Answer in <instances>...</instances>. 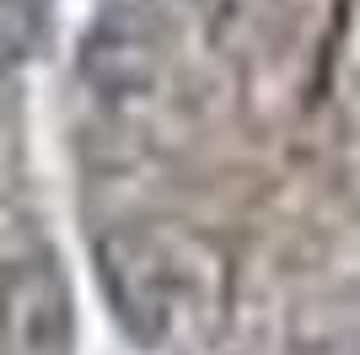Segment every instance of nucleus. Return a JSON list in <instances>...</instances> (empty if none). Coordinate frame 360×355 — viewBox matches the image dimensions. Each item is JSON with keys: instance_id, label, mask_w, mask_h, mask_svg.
I'll use <instances>...</instances> for the list:
<instances>
[{"instance_id": "1", "label": "nucleus", "mask_w": 360, "mask_h": 355, "mask_svg": "<svg viewBox=\"0 0 360 355\" xmlns=\"http://www.w3.org/2000/svg\"><path fill=\"white\" fill-rule=\"evenodd\" d=\"M97 280L119 328L135 344H162L172 328V259L146 232H103L97 237Z\"/></svg>"}, {"instance_id": "2", "label": "nucleus", "mask_w": 360, "mask_h": 355, "mask_svg": "<svg viewBox=\"0 0 360 355\" xmlns=\"http://www.w3.org/2000/svg\"><path fill=\"white\" fill-rule=\"evenodd\" d=\"M0 323L16 355H70L75 312L54 259H22L0 285Z\"/></svg>"}, {"instance_id": "3", "label": "nucleus", "mask_w": 360, "mask_h": 355, "mask_svg": "<svg viewBox=\"0 0 360 355\" xmlns=\"http://www.w3.org/2000/svg\"><path fill=\"white\" fill-rule=\"evenodd\" d=\"M156 75V44L135 11H108L91 38L81 44V81L97 92V103L124 108L150 87Z\"/></svg>"}, {"instance_id": "4", "label": "nucleus", "mask_w": 360, "mask_h": 355, "mask_svg": "<svg viewBox=\"0 0 360 355\" xmlns=\"http://www.w3.org/2000/svg\"><path fill=\"white\" fill-rule=\"evenodd\" d=\"M44 32V0H0V65L27 59Z\"/></svg>"}]
</instances>
